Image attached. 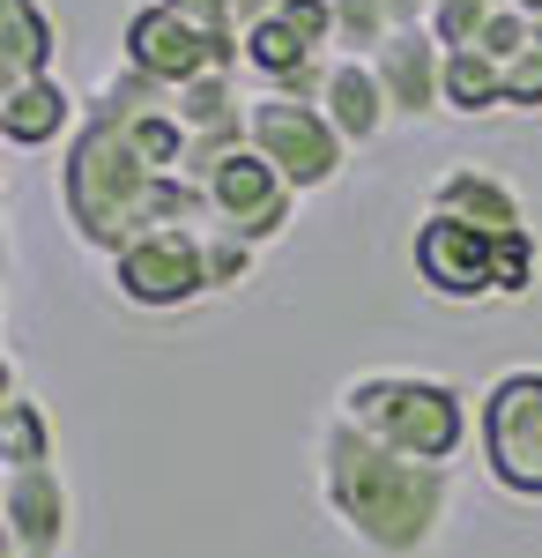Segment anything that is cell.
I'll use <instances>...</instances> for the list:
<instances>
[{
  "mask_svg": "<svg viewBox=\"0 0 542 558\" xmlns=\"http://www.w3.org/2000/svg\"><path fill=\"white\" fill-rule=\"evenodd\" d=\"M320 492L365 551L417 558L431 551V536L446 521L454 476H446V462H409V454L365 439L349 417H328L320 425Z\"/></svg>",
  "mask_w": 542,
  "mask_h": 558,
  "instance_id": "cell-1",
  "label": "cell"
},
{
  "mask_svg": "<svg viewBox=\"0 0 542 558\" xmlns=\"http://www.w3.org/2000/svg\"><path fill=\"white\" fill-rule=\"evenodd\" d=\"M157 165L134 134V112L120 97H89L83 128L67 134V157H60V216L67 231L83 239L89 254H120L149 231V194H157Z\"/></svg>",
  "mask_w": 542,
  "mask_h": 558,
  "instance_id": "cell-2",
  "label": "cell"
},
{
  "mask_svg": "<svg viewBox=\"0 0 542 558\" xmlns=\"http://www.w3.org/2000/svg\"><path fill=\"white\" fill-rule=\"evenodd\" d=\"M334 417H349L365 439L409 462H454L468 439V395L446 380H423V373H357L342 387Z\"/></svg>",
  "mask_w": 542,
  "mask_h": 558,
  "instance_id": "cell-3",
  "label": "cell"
},
{
  "mask_svg": "<svg viewBox=\"0 0 542 558\" xmlns=\"http://www.w3.org/2000/svg\"><path fill=\"white\" fill-rule=\"evenodd\" d=\"M238 60H246L238 31H201L164 0H141L120 23V68H134V75H149L164 89H186L194 75H238Z\"/></svg>",
  "mask_w": 542,
  "mask_h": 558,
  "instance_id": "cell-4",
  "label": "cell"
},
{
  "mask_svg": "<svg viewBox=\"0 0 542 558\" xmlns=\"http://www.w3.org/2000/svg\"><path fill=\"white\" fill-rule=\"evenodd\" d=\"M252 149L275 165V172L291 179L297 194H320V186H334L342 179V165H349V142L334 134V120L320 112V105H297V97H252Z\"/></svg>",
  "mask_w": 542,
  "mask_h": 558,
  "instance_id": "cell-5",
  "label": "cell"
},
{
  "mask_svg": "<svg viewBox=\"0 0 542 558\" xmlns=\"http://www.w3.org/2000/svg\"><path fill=\"white\" fill-rule=\"evenodd\" d=\"M483 462L498 476L505 492H520V499H542V373L535 365H520V373H505L491 395H483Z\"/></svg>",
  "mask_w": 542,
  "mask_h": 558,
  "instance_id": "cell-6",
  "label": "cell"
},
{
  "mask_svg": "<svg viewBox=\"0 0 542 558\" xmlns=\"http://www.w3.org/2000/svg\"><path fill=\"white\" fill-rule=\"evenodd\" d=\"M112 291L141 313H171V305L209 299V260H201V231H141L134 246L112 254Z\"/></svg>",
  "mask_w": 542,
  "mask_h": 558,
  "instance_id": "cell-7",
  "label": "cell"
},
{
  "mask_svg": "<svg viewBox=\"0 0 542 558\" xmlns=\"http://www.w3.org/2000/svg\"><path fill=\"white\" fill-rule=\"evenodd\" d=\"M409 260H417V283L446 305L498 299V239H483L460 216H439V209L423 216L417 239H409Z\"/></svg>",
  "mask_w": 542,
  "mask_h": 558,
  "instance_id": "cell-8",
  "label": "cell"
},
{
  "mask_svg": "<svg viewBox=\"0 0 542 558\" xmlns=\"http://www.w3.org/2000/svg\"><path fill=\"white\" fill-rule=\"evenodd\" d=\"M201 186H209V202H215V223H223V231H238L246 246L283 239V231H291V216H297V186L275 172L252 142H246V149H231Z\"/></svg>",
  "mask_w": 542,
  "mask_h": 558,
  "instance_id": "cell-9",
  "label": "cell"
},
{
  "mask_svg": "<svg viewBox=\"0 0 542 558\" xmlns=\"http://www.w3.org/2000/svg\"><path fill=\"white\" fill-rule=\"evenodd\" d=\"M0 536H8V558H60L67 551V484L52 462L38 470H8L0 484Z\"/></svg>",
  "mask_w": 542,
  "mask_h": 558,
  "instance_id": "cell-10",
  "label": "cell"
},
{
  "mask_svg": "<svg viewBox=\"0 0 542 558\" xmlns=\"http://www.w3.org/2000/svg\"><path fill=\"white\" fill-rule=\"evenodd\" d=\"M379 83H386V105L402 112V120H423V112H439L446 105V45L431 38V31H394V38L372 52Z\"/></svg>",
  "mask_w": 542,
  "mask_h": 558,
  "instance_id": "cell-11",
  "label": "cell"
},
{
  "mask_svg": "<svg viewBox=\"0 0 542 558\" xmlns=\"http://www.w3.org/2000/svg\"><path fill=\"white\" fill-rule=\"evenodd\" d=\"M431 209H439V216H460V223H476L483 239H513V231H528L520 194H513L498 172H483V165H454V172L431 186Z\"/></svg>",
  "mask_w": 542,
  "mask_h": 558,
  "instance_id": "cell-12",
  "label": "cell"
},
{
  "mask_svg": "<svg viewBox=\"0 0 542 558\" xmlns=\"http://www.w3.org/2000/svg\"><path fill=\"white\" fill-rule=\"evenodd\" d=\"M75 112H83V105L67 97L60 75H30V83L0 89V134H8L15 149H45V142H60L67 128H83Z\"/></svg>",
  "mask_w": 542,
  "mask_h": 558,
  "instance_id": "cell-13",
  "label": "cell"
},
{
  "mask_svg": "<svg viewBox=\"0 0 542 558\" xmlns=\"http://www.w3.org/2000/svg\"><path fill=\"white\" fill-rule=\"evenodd\" d=\"M320 112L334 120V134L349 142V149H365V142H379L386 134V120H394V105H386V83H379L372 60H334V83L328 97H320Z\"/></svg>",
  "mask_w": 542,
  "mask_h": 558,
  "instance_id": "cell-14",
  "label": "cell"
},
{
  "mask_svg": "<svg viewBox=\"0 0 542 558\" xmlns=\"http://www.w3.org/2000/svg\"><path fill=\"white\" fill-rule=\"evenodd\" d=\"M52 52H60V23L45 15V0H0V68H8V83L52 75Z\"/></svg>",
  "mask_w": 542,
  "mask_h": 558,
  "instance_id": "cell-15",
  "label": "cell"
},
{
  "mask_svg": "<svg viewBox=\"0 0 542 558\" xmlns=\"http://www.w3.org/2000/svg\"><path fill=\"white\" fill-rule=\"evenodd\" d=\"M171 112L186 134H246L252 97H238V75H194L186 89H171Z\"/></svg>",
  "mask_w": 542,
  "mask_h": 558,
  "instance_id": "cell-16",
  "label": "cell"
},
{
  "mask_svg": "<svg viewBox=\"0 0 542 558\" xmlns=\"http://www.w3.org/2000/svg\"><path fill=\"white\" fill-rule=\"evenodd\" d=\"M0 462L8 470H38V462H52V432H45V410L23 395V380H15V365H8V410H0Z\"/></svg>",
  "mask_w": 542,
  "mask_h": 558,
  "instance_id": "cell-17",
  "label": "cell"
},
{
  "mask_svg": "<svg viewBox=\"0 0 542 558\" xmlns=\"http://www.w3.org/2000/svg\"><path fill=\"white\" fill-rule=\"evenodd\" d=\"M446 112H505V75H498V60L491 52H446Z\"/></svg>",
  "mask_w": 542,
  "mask_h": 558,
  "instance_id": "cell-18",
  "label": "cell"
},
{
  "mask_svg": "<svg viewBox=\"0 0 542 558\" xmlns=\"http://www.w3.org/2000/svg\"><path fill=\"white\" fill-rule=\"evenodd\" d=\"M305 60H320V52H312V45L297 38V31L283 23V15H268L260 31H246V68H252V75H260L268 89H275V83H291V75L305 68Z\"/></svg>",
  "mask_w": 542,
  "mask_h": 558,
  "instance_id": "cell-19",
  "label": "cell"
},
{
  "mask_svg": "<svg viewBox=\"0 0 542 558\" xmlns=\"http://www.w3.org/2000/svg\"><path fill=\"white\" fill-rule=\"evenodd\" d=\"M394 31H402V23H394L386 0H334V45H342L349 60H372Z\"/></svg>",
  "mask_w": 542,
  "mask_h": 558,
  "instance_id": "cell-20",
  "label": "cell"
},
{
  "mask_svg": "<svg viewBox=\"0 0 542 558\" xmlns=\"http://www.w3.org/2000/svg\"><path fill=\"white\" fill-rule=\"evenodd\" d=\"M498 8H505V0H431L423 31L446 45V52H468V45H483V31H491Z\"/></svg>",
  "mask_w": 542,
  "mask_h": 558,
  "instance_id": "cell-21",
  "label": "cell"
},
{
  "mask_svg": "<svg viewBox=\"0 0 542 558\" xmlns=\"http://www.w3.org/2000/svg\"><path fill=\"white\" fill-rule=\"evenodd\" d=\"M201 260H209V291H238V283L252 276V246L238 239V231H223V223L201 231Z\"/></svg>",
  "mask_w": 542,
  "mask_h": 558,
  "instance_id": "cell-22",
  "label": "cell"
},
{
  "mask_svg": "<svg viewBox=\"0 0 542 558\" xmlns=\"http://www.w3.org/2000/svg\"><path fill=\"white\" fill-rule=\"evenodd\" d=\"M535 231H513V239H498V299H528L535 291Z\"/></svg>",
  "mask_w": 542,
  "mask_h": 558,
  "instance_id": "cell-23",
  "label": "cell"
},
{
  "mask_svg": "<svg viewBox=\"0 0 542 558\" xmlns=\"http://www.w3.org/2000/svg\"><path fill=\"white\" fill-rule=\"evenodd\" d=\"M498 75H505V105H513V112H542V45L513 52Z\"/></svg>",
  "mask_w": 542,
  "mask_h": 558,
  "instance_id": "cell-24",
  "label": "cell"
},
{
  "mask_svg": "<svg viewBox=\"0 0 542 558\" xmlns=\"http://www.w3.org/2000/svg\"><path fill=\"white\" fill-rule=\"evenodd\" d=\"M275 15H283L312 52H328V45H334V0H275Z\"/></svg>",
  "mask_w": 542,
  "mask_h": 558,
  "instance_id": "cell-25",
  "label": "cell"
},
{
  "mask_svg": "<svg viewBox=\"0 0 542 558\" xmlns=\"http://www.w3.org/2000/svg\"><path fill=\"white\" fill-rule=\"evenodd\" d=\"M164 8H178V15L201 23V31H231V0H164Z\"/></svg>",
  "mask_w": 542,
  "mask_h": 558,
  "instance_id": "cell-26",
  "label": "cell"
},
{
  "mask_svg": "<svg viewBox=\"0 0 542 558\" xmlns=\"http://www.w3.org/2000/svg\"><path fill=\"white\" fill-rule=\"evenodd\" d=\"M513 8H520V15L535 23V38H542V0H513Z\"/></svg>",
  "mask_w": 542,
  "mask_h": 558,
  "instance_id": "cell-27",
  "label": "cell"
}]
</instances>
